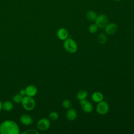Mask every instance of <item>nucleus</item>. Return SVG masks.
<instances>
[{
	"instance_id": "1",
	"label": "nucleus",
	"mask_w": 134,
	"mask_h": 134,
	"mask_svg": "<svg viewBox=\"0 0 134 134\" xmlns=\"http://www.w3.org/2000/svg\"><path fill=\"white\" fill-rule=\"evenodd\" d=\"M20 129L18 124L12 120H5L0 124V133L19 134Z\"/></svg>"
},
{
	"instance_id": "2",
	"label": "nucleus",
	"mask_w": 134,
	"mask_h": 134,
	"mask_svg": "<svg viewBox=\"0 0 134 134\" xmlns=\"http://www.w3.org/2000/svg\"><path fill=\"white\" fill-rule=\"evenodd\" d=\"M63 47L67 52L70 53H74L77 50L76 42L71 38H68L64 40Z\"/></svg>"
},
{
	"instance_id": "3",
	"label": "nucleus",
	"mask_w": 134,
	"mask_h": 134,
	"mask_svg": "<svg viewBox=\"0 0 134 134\" xmlns=\"http://www.w3.org/2000/svg\"><path fill=\"white\" fill-rule=\"evenodd\" d=\"M21 104L23 108L27 111H31L36 106V102L33 97L25 95L23 97Z\"/></svg>"
},
{
	"instance_id": "4",
	"label": "nucleus",
	"mask_w": 134,
	"mask_h": 134,
	"mask_svg": "<svg viewBox=\"0 0 134 134\" xmlns=\"http://www.w3.org/2000/svg\"><path fill=\"white\" fill-rule=\"evenodd\" d=\"M109 109V107L108 104L103 100L98 103L96 107L97 113L101 115L106 114L108 113Z\"/></svg>"
},
{
	"instance_id": "5",
	"label": "nucleus",
	"mask_w": 134,
	"mask_h": 134,
	"mask_svg": "<svg viewBox=\"0 0 134 134\" xmlns=\"http://www.w3.org/2000/svg\"><path fill=\"white\" fill-rule=\"evenodd\" d=\"M50 120L46 118H42L39 119L37 123L38 129L42 131L47 130L50 127Z\"/></svg>"
},
{
	"instance_id": "6",
	"label": "nucleus",
	"mask_w": 134,
	"mask_h": 134,
	"mask_svg": "<svg viewBox=\"0 0 134 134\" xmlns=\"http://www.w3.org/2000/svg\"><path fill=\"white\" fill-rule=\"evenodd\" d=\"M95 22L98 28H104L108 23V18L106 15L101 14L97 15Z\"/></svg>"
},
{
	"instance_id": "7",
	"label": "nucleus",
	"mask_w": 134,
	"mask_h": 134,
	"mask_svg": "<svg viewBox=\"0 0 134 134\" xmlns=\"http://www.w3.org/2000/svg\"><path fill=\"white\" fill-rule=\"evenodd\" d=\"M80 104L82 110L85 113H91L93 111V106L92 103L86 99L80 100Z\"/></svg>"
},
{
	"instance_id": "8",
	"label": "nucleus",
	"mask_w": 134,
	"mask_h": 134,
	"mask_svg": "<svg viewBox=\"0 0 134 134\" xmlns=\"http://www.w3.org/2000/svg\"><path fill=\"white\" fill-rule=\"evenodd\" d=\"M117 25L114 23H108L104 27L105 32L107 35H112L115 34L117 30Z\"/></svg>"
},
{
	"instance_id": "9",
	"label": "nucleus",
	"mask_w": 134,
	"mask_h": 134,
	"mask_svg": "<svg viewBox=\"0 0 134 134\" xmlns=\"http://www.w3.org/2000/svg\"><path fill=\"white\" fill-rule=\"evenodd\" d=\"M26 95L33 97L36 95L38 93V89L37 87L34 85L30 84L28 85L25 89Z\"/></svg>"
},
{
	"instance_id": "10",
	"label": "nucleus",
	"mask_w": 134,
	"mask_h": 134,
	"mask_svg": "<svg viewBox=\"0 0 134 134\" xmlns=\"http://www.w3.org/2000/svg\"><path fill=\"white\" fill-rule=\"evenodd\" d=\"M57 36L59 39L64 40L69 38V34L66 29L64 28H60L57 30Z\"/></svg>"
},
{
	"instance_id": "11",
	"label": "nucleus",
	"mask_w": 134,
	"mask_h": 134,
	"mask_svg": "<svg viewBox=\"0 0 134 134\" xmlns=\"http://www.w3.org/2000/svg\"><path fill=\"white\" fill-rule=\"evenodd\" d=\"M20 122L25 126H29L32 124L33 119L32 117L27 114H23L19 118Z\"/></svg>"
},
{
	"instance_id": "12",
	"label": "nucleus",
	"mask_w": 134,
	"mask_h": 134,
	"mask_svg": "<svg viewBox=\"0 0 134 134\" xmlns=\"http://www.w3.org/2000/svg\"><path fill=\"white\" fill-rule=\"evenodd\" d=\"M77 112L73 108H69L66 113V117L70 121L75 120L77 117Z\"/></svg>"
},
{
	"instance_id": "13",
	"label": "nucleus",
	"mask_w": 134,
	"mask_h": 134,
	"mask_svg": "<svg viewBox=\"0 0 134 134\" xmlns=\"http://www.w3.org/2000/svg\"><path fill=\"white\" fill-rule=\"evenodd\" d=\"M91 98L94 102L99 103L103 100L104 96L103 94L99 92H95L92 94Z\"/></svg>"
},
{
	"instance_id": "14",
	"label": "nucleus",
	"mask_w": 134,
	"mask_h": 134,
	"mask_svg": "<svg viewBox=\"0 0 134 134\" xmlns=\"http://www.w3.org/2000/svg\"><path fill=\"white\" fill-rule=\"evenodd\" d=\"M97 15L95 12L92 10H88L86 13V18L88 20L91 22H94L95 21Z\"/></svg>"
},
{
	"instance_id": "15",
	"label": "nucleus",
	"mask_w": 134,
	"mask_h": 134,
	"mask_svg": "<svg viewBox=\"0 0 134 134\" xmlns=\"http://www.w3.org/2000/svg\"><path fill=\"white\" fill-rule=\"evenodd\" d=\"M3 109L6 111H11L14 107V105L13 103L9 100H6L2 103Z\"/></svg>"
},
{
	"instance_id": "16",
	"label": "nucleus",
	"mask_w": 134,
	"mask_h": 134,
	"mask_svg": "<svg viewBox=\"0 0 134 134\" xmlns=\"http://www.w3.org/2000/svg\"><path fill=\"white\" fill-rule=\"evenodd\" d=\"M87 95H88V93L86 91L81 90L77 93L76 97H77V98L79 100H80L86 99L87 96Z\"/></svg>"
},
{
	"instance_id": "17",
	"label": "nucleus",
	"mask_w": 134,
	"mask_h": 134,
	"mask_svg": "<svg viewBox=\"0 0 134 134\" xmlns=\"http://www.w3.org/2000/svg\"><path fill=\"white\" fill-rule=\"evenodd\" d=\"M97 40L100 44H104L107 41V37L105 34L100 33L97 37Z\"/></svg>"
},
{
	"instance_id": "18",
	"label": "nucleus",
	"mask_w": 134,
	"mask_h": 134,
	"mask_svg": "<svg viewBox=\"0 0 134 134\" xmlns=\"http://www.w3.org/2000/svg\"><path fill=\"white\" fill-rule=\"evenodd\" d=\"M23 96H21L20 94H15V95H14V96L13 97V100L15 103L16 104H19L21 103L23 99Z\"/></svg>"
},
{
	"instance_id": "19",
	"label": "nucleus",
	"mask_w": 134,
	"mask_h": 134,
	"mask_svg": "<svg viewBox=\"0 0 134 134\" xmlns=\"http://www.w3.org/2000/svg\"><path fill=\"white\" fill-rule=\"evenodd\" d=\"M49 118L52 120V121H55L58 119L59 118V114L57 111H51L49 114Z\"/></svg>"
},
{
	"instance_id": "20",
	"label": "nucleus",
	"mask_w": 134,
	"mask_h": 134,
	"mask_svg": "<svg viewBox=\"0 0 134 134\" xmlns=\"http://www.w3.org/2000/svg\"><path fill=\"white\" fill-rule=\"evenodd\" d=\"M98 29V27L95 23L92 24L89 26L88 31L91 34H95L97 31Z\"/></svg>"
},
{
	"instance_id": "21",
	"label": "nucleus",
	"mask_w": 134,
	"mask_h": 134,
	"mask_svg": "<svg viewBox=\"0 0 134 134\" xmlns=\"http://www.w3.org/2000/svg\"><path fill=\"white\" fill-rule=\"evenodd\" d=\"M62 105V106H63V107L64 108L68 109L71 108L72 103H71V102L69 99H64L63 101Z\"/></svg>"
},
{
	"instance_id": "22",
	"label": "nucleus",
	"mask_w": 134,
	"mask_h": 134,
	"mask_svg": "<svg viewBox=\"0 0 134 134\" xmlns=\"http://www.w3.org/2000/svg\"><path fill=\"white\" fill-rule=\"evenodd\" d=\"M22 134H38L39 132L36 129H28L21 132Z\"/></svg>"
},
{
	"instance_id": "23",
	"label": "nucleus",
	"mask_w": 134,
	"mask_h": 134,
	"mask_svg": "<svg viewBox=\"0 0 134 134\" xmlns=\"http://www.w3.org/2000/svg\"><path fill=\"white\" fill-rule=\"evenodd\" d=\"M19 94H20L21 96H25L26 95V93H25V89L24 90H20V91H19Z\"/></svg>"
},
{
	"instance_id": "24",
	"label": "nucleus",
	"mask_w": 134,
	"mask_h": 134,
	"mask_svg": "<svg viewBox=\"0 0 134 134\" xmlns=\"http://www.w3.org/2000/svg\"><path fill=\"white\" fill-rule=\"evenodd\" d=\"M2 109H3V107H2V102L0 100V113H1V111H2Z\"/></svg>"
},
{
	"instance_id": "25",
	"label": "nucleus",
	"mask_w": 134,
	"mask_h": 134,
	"mask_svg": "<svg viewBox=\"0 0 134 134\" xmlns=\"http://www.w3.org/2000/svg\"><path fill=\"white\" fill-rule=\"evenodd\" d=\"M114 1H116V2H119V1H122V0H114Z\"/></svg>"
},
{
	"instance_id": "26",
	"label": "nucleus",
	"mask_w": 134,
	"mask_h": 134,
	"mask_svg": "<svg viewBox=\"0 0 134 134\" xmlns=\"http://www.w3.org/2000/svg\"><path fill=\"white\" fill-rule=\"evenodd\" d=\"M133 110H134V108H133Z\"/></svg>"
}]
</instances>
